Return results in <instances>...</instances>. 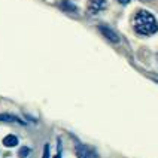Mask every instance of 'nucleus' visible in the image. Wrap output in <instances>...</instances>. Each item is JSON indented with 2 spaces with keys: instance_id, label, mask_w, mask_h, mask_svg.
Wrapping results in <instances>:
<instances>
[{
  "instance_id": "f257e3e1",
  "label": "nucleus",
  "mask_w": 158,
  "mask_h": 158,
  "mask_svg": "<svg viewBox=\"0 0 158 158\" xmlns=\"http://www.w3.org/2000/svg\"><path fill=\"white\" fill-rule=\"evenodd\" d=\"M133 27H134V31L137 35L142 36H152L154 33L158 31V23L155 17L148 12V10H139L134 19H133Z\"/></svg>"
},
{
  "instance_id": "f03ea898",
  "label": "nucleus",
  "mask_w": 158,
  "mask_h": 158,
  "mask_svg": "<svg viewBox=\"0 0 158 158\" xmlns=\"http://www.w3.org/2000/svg\"><path fill=\"white\" fill-rule=\"evenodd\" d=\"M106 6H107V2H106V0H88L87 10L91 15H96L98 12L105 10Z\"/></svg>"
},
{
  "instance_id": "7ed1b4c3",
  "label": "nucleus",
  "mask_w": 158,
  "mask_h": 158,
  "mask_svg": "<svg viewBox=\"0 0 158 158\" xmlns=\"http://www.w3.org/2000/svg\"><path fill=\"white\" fill-rule=\"evenodd\" d=\"M76 155L78 158H98L96 151L87 145H82V143L76 145Z\"/></svg>"
},
{
  "instance_id": "20e7f679",
  "label": "nucleus",
  "mask_w": 158,
  "mask_h": 158,
  "mask_svg": "<svg viewBox=\"0 0 158 158\" xmlns=\"http://www.w3.org/2000/svg\"><path fill=\"white\" fill-rule=\"evenodd\" d=\"M98 30L102 31V35L105 36L109 42H114V44H118V42H119V36L116 35V33H115L110 27H107V26H98Z\"/></svg>"
},
{
  "instance_id": "39448f33",
  "label": "nucleus",
  "mask_w": 158,
  "mask_h": 158,
  "mask_svg": "<svg viewBox=\"0 0 158 158\" xmlns=\"http://www.w3.org/2000/svg\"><path fill=\"white\" fill-rule=\"evenodd\" d=\"M18 137L15 136V134H8L5 139H3V145L6 146V148H15V146H18Z\"/></svg>"
},
{
  "instance_id": "423d86ee",
  "label": "nucleus",
  "mask_w": 158,
  "mask_h": 158,
  "mask_svg": "<svg viewBox=\"0 0 158 158\" xmlns=\"http://www.w3.org/2000/svg\"><path fill=\"white\" fill-rule=\"evenodd\" d=\"M0 121H8V123H10V121H14V123H19V124H24L19 118H17V116H12V115H0Z\"/></svg>"
},
{
  "instance_id": "0eeeda50",
  "label": "nucleus",
  "mask_w": 158,
  "mask_h": 158,
  "mask_svg": "<svg viewBox=\"0 0 158 158\" xmlns=\"http://www.w3.org/2000/svg\"><path fill=\"white\" fill-rule=\"evenodd\" d=\"M60 6H61V9H64V10H72V12H75L76 10V6L75 5H72V3H69V2H61L60 3Z\"/></svg>"
},
{
  "instance_id": "6e6552de",
  "label": "nucleus",
  "mask_w": 158,
  "mask_h": 158,
  "mask_svg": "<svg viewBox=\"0 0 158 158\" xmlns=\"http://www.w3.org/2000/svg\"><path fill=\"white\" fill-rule=\"evenodd\" d=\"M42 158H49V145H45L44 148V157Z\"/></svg>"
},
{
  "instance_id": "1a4fd4ad",
  "label": "nucleus",
  "mask_w": 158,
  "mask_h": 158,
  "mask_svg": "<svg viewBox=\"0 0 158 158\" xmlns=\"http://www.w3.org/2000/svg\"><path fill=\"white\" fill-rule=\"evenodd\" d=\"M121 5H127V3H130V0H118Z\"/></svg>"
},
{
  "instance_id": "9d476101",
  "label": "nucleus",
  "mask_w": 158,
  "mask_h": 158,
  "mask_svg": "<svg viewBox=\"0 0 158 158\" xmlns=\"http://www.w3.org/2000/svg\"><path fill=\"white\" fill-rule=\"evenodd\" d=\"M140 2H143V3H148V2H152V0H140Z\"/></svg>"
}]
</instances>
